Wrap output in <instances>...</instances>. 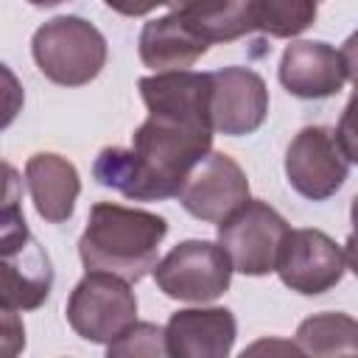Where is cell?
Wrapping results in <instances>:
<instances>
[{"label":"cell","mask_w":358,"mask_h":358,"mask_svg":"<svg viewBox=\"0 0 358 358\" xmlns=\"http://www.w3.org/2000/svg\"><path fill=\"white\" fill-rule=\"evenodd\" d=\"M352 159L355 157L347 151L336 129L308 126L285 151V176L299 196L324 201L344 185Z\"/></svg>","instance_id":"obj_7"},{"label":"cell","mask_w":358,"mask_h":358,"mask_svg":"<svg viewBox=\"0 0 358 358\" xmlns=\"http://www.w3.org/2000/svg\"><path fill=\"white\" fill-rule=\"evenodd\" d=\"M296 347L305 355H352L358 350V324L347 313H319L299 324Z\"/></svg>","instance_id":"obj_18"},{"label":"cell","mask_w":358,"mask_h":358,"mask_svg":"<svg viewBox=\"0 0 358 358\" xmlns=\"http://www.w3.org/2000/svg\"><path fill=\"white\" fill-rule=\"evenodd\" d=\"M22 196V179L14 165L0 159V207H17Z\"/></svg>","instance_id":"obj_24"},{"label":"cell","mask_w":358,"mask_h":358,"mask_svg":"<svg viewBox=\"0 0 358 358\" xmlns=\"http://www.w3.org/2000/svg\"><path fill=\"white\" fill-rule=\"evenodd\" d=\"M53 285V266L39 241L25 232L0 249V305L8 310H36Z\"/></svg>","instance_id":"obj_12"},{"label":"cell","mask_w":358,"mask_h":358,"mask_svg":"<svg viewBox=\"0 0 358 358\" xmlns=\"http://www.w3.org/2000/svg\"><path fill=\"white\" fill-rule=\"evenodd\" d=\"M28 232V224H25V215L17 207H0V249L11 246L17 238H22Z\"/></svg>","instance_id":"obj_23"},{"label":"cell","mask_w":358,"mask_h":358,"mask_svg":"<svg viewBox=\"0 0 358 358\" xmlns=\"http://www.w3.org/2000/svg\"><path fill=\"white\" fill-rule=\"evenodd\" d=\"M28 3H34V6H59L64 0H28Z\"/></svg>","instance_id":"obj_26"},{"label":"cell","mask_w":358,"mask_h":358,"mask_svg":"<svg viewBox=\"0 0 358 358\" xmlns=\"http://www.w3.org/2000/svg\"><path fill=\"white\" fill-rule=\"evenodd\" d=\"M22 101H25V92H22L20 78L0 62V131L17 120Z\"/></svg>","instance_id":"obj_21"},{"label":"cell","mask_w":358,"mask_h":358,"mask_svg":"<svg viewBox=\"0 0 358 358\" xmlns=\"http://www.w3.org/2000/svg\"><path fill=\"white\" fill-rule=\"evenodd\" d=\"M36 67L62 87L90 84L106 64V39L81 17H56L45 22L31 42Z\"/></svg>","instance_id":"obj_3"},{"label":"cell","mask_w":358,"mask_h":358,"mask_svg":"<svg viewBox=\"0 0 358 358\" xmlns=\"http://www.w3.org/2000/svg\"><path fill=\"white\" fill-rule=\"evenodd\" d=\"M67 322L81 338L109 344L137 322L134 291L115 274L87 271L67 299Z\"/></svg>","instance_id":"obj_5"},{"label":"cell","mask_w":358,"mask_h":358,"mask_svg":"<svg viewBox=\"0 0 358 358\" xmlns=\"http://www.w3.org/2000/svg\"><path fill=\"white\" fill-rule=\"evenodd\" d=\"M106 352L112 358H137V355H145V358H159V355H168V347H165V330L157 327V324H148V322H134L131 327H126L115 341L106 344Z\"/></svg>","instance_id":"obj_20"},{"label":"cell","mask_w":358,"mask_h":358,"mask_svg":"<svg viewBox=\"0 0 358 358\" xmlns=\"http://www.w3.org/2000/svg\"><path fill=\"white\" fill-rule=\"evenodd\" d=\"M210 145V126L148 112V120L131 134V148H103L95 157L92 176L134 201L173 199Z\"/></svg>","instance_id":"obj_1"},{"label":"cell","mask_w":358,"mask_h":358,"mask_svg":"<svg viewBox=\"0 0 358 358\" xmlns=\"http://www.w3.org/2000/svg\"><path fill=\"white\" fill-rule=\"evenodd\" d=\"M165 232L168 221L157 213L101 201L90 210L78 255L87 271H106L137 282L154 268Z\"/></svg>","instance_id":"obj_2"},{"label":"cell","mask_w":358,"mask_h":358,"mask_svg":"<svg viewBox=\"0 0 358 358\" xmlns=\"http://www.w3.org/2000/svg\"><path fill=\"white\" fill-rule=\"evenodd\" d=\"M210 42L179 14H165L143 25L140 34V59L145 67L165 70H187L196 59L207 53Z\"/></svg>","instance_id":"obj_16"},{"label":"cell","mask_w":358,"mask_h":358,"mask_svg":"<svg viewBox=\"0 0 358 358\" xmlns=\"http://www.w3.org/2000/svg\"><path fill=\"white\" fill-rule=\"evenodd\" d=\"M112 11L126 14V17H143L148 11H154L157 6H165L168 0H103Z\"/></svg>","instance_id":"obj_25"},{"label":"cell","mask_w":358,"mask_h":358,"mask_svg":"<svg viewBox=\"0 0 358 358\" xmlns=\"http://www.w3.org/2000/svg\"><path fill=\"white\" fill-rule=\"evenodd\" d=\"M25 350V327L17 310L0 305V358H14Z\"/></svg>","instance_id":"obj_22"},{"label":"cell","mask_w":358,"mask_h":358,"mask_svg":"<svg viewBox=\"0 0 358 358\" xmlns=\"http://www.w3.org/2000/svg\"><path fill=\"white\" fill-rule=\"evenodd\" d=\"M25 185L36 213L45 221L62 224L73 215L76 199L81 193V179L70 159L59 154H34L25 162Z\"/></svg>","instance_id":"obj_15"},{"label":"cell","mask_w":358,"mask_h":358,"mask_svg":"<svg viewBox=\"0 0 358 358\" xmlns=\"http://www.w3.org/2000/svg\"><path fill=\"white\" fill-rule=\"evenodd\" d=\"M176 199L193 218L218 224L249 199V182L232 157L207 151L185 176Z\"/></svg>","instance_id":"obj_9"},{"label":"cell","mask_w":358,"mask_h":358,"mask_svg":"<svg viewBox=\"0 0 358 358\" xmlns=\"http://www.w3.org/2000/svg\"><path fill=\"white\" fill-rule=\"evenodd\" d=\"M165 6L187 20L210 45L255 31V0H168Z\"/></svg>","instance_id":"obj_17"},{"label":"cell","mask_w":358,"mask_h":358,"mask_svg":"<svg viewBox=\"0 0 358 358\" xmlns=\"http://www.w3.org/2000/svg\"><path fill=\"white\" fill-rule=\"evenodd\" d=\"M151 115H165L187 123H210V76L193 70H165L137 81Z\"/></svg>","instance_id":"obj_14"},{"label":"cell","mask_w":358,"mask_h":358,"mask_svg":"<svg viewBox=\"0 0 358 358\" xmlns=\"http://www.w3.org/2000/svg\"><path fill=\"white\" fill-rule=\"evenodd\" d=\"M316 20V0H255V31L291 39Z\"/></svg>","instance_id":"obj_19"},{"label":"cell","mask_w":358,"mask_h":358,"mask_svg":"<svg viewBox=\"0 0 358 358\" xmlns=\"http://www.w3.org/2000/svg\"><path fill=\"white\" fill-rule=\"evenodd\" d=\"M347 268L350 257L322 229H288L274 266L280 280L305 296H319L336 288Z\"/></svg>","instance_id":"obj_8"},{"label":"cell","mask_w":358,"mask_h":358,"mask_svg":"<svg viewBox=\"0 0 358 358\" xmlns=\"http://www.w3.org/2000/svg\"><path fill=\"white\" fill-rule=\"evenodd\" d=\"M352 76L350 48L336 50L327 42H291L280 59V84L296 98H327Z\"/></svg>","instance_id":"obj_11"},{"label":"cell","mask_w":358,"mask_h":358,"mask_svg":"<svg viewBox=\"0 0 358 358\" xmlns=\"http://www.w3.org/2000/svg\"><path fill=\"white\" fill-rule=\"evenodd\" d=\"M238 324L232 310H176L165 324V347L173 358H224L232 350Z\"/></svg>","instance_id":"obj_13"},{"label":"cell","mask_w":358,"mask_h":358,"mask_svg":"<svg viewBox=\"0 0 358 358\" xmlns=\"http://www.w3.org/2000/svg\"><path fill=\"white\" fill-rule=\"evenodd\" d=\"M210 76V123L213 131L243 137L263 126L268 115L266 81L249 67H224Z\"/></svg>","instance_id":"obj_10"},{"label":"cell","mask_w":358,"mask_h":358,"mask_svg":"<svg viewBox=\"0 0 358 358\" xmlns=\"http://www.w3.org/2000/svg\"><path fill=\"white\" fill-rule=\"evenodd\" d=\"M285 235V218L260 199H246L238 210L218 221V246L229 257L232 271L249 277L274 271Z\"/></svg>","instance_id":"obj_4"},{"label":"cell","mask_w":358,"mask_h":358,"mask_svg":"<svg viewBox=\"0 0 358 358\" xmlns=\"http://www.w3.org/2000/svg\"><path fill=\"white\" fill-rule=\"evenodd\" d=\"M229 257L210 241L176 243L159 263H154L157 288L182 302H213L229 288Z\"/></svg>","instance_id":"obj_6"}]
</instances>
